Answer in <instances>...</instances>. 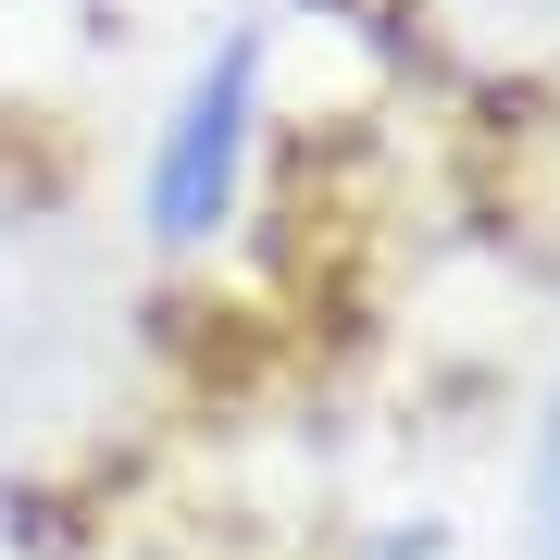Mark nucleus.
I'll return each mask as SVG.
<instances>
[{
  "label": "nucleus",
  "mask_w": 560,
  "mask_h": 560,
  "mask_svg": "<svg viewBox=\"0 0 560 560\" xmlns=\"http://www.w3.org/2000/svg\"><path fill=\"white\" fill-rule=\"evenodd\" d=\"M249 138H261V25H237L200 75H187V101L162 113L150 138V175H138V224L162 249H200L224 237V212H237V175H249Z\"/></svg>",
  "instance_id": "1"
},
{
  "label": "nucleus",
  "mask_w": 560,
  "mask_h": 560,
  "mask_svg": "<svg viewBox=\"0 0 560 560\" xmlns=\"http://www.w3.org/2000/svg\"><path fill=\"white\" fill-rule=\"evenodd\" d=\"M88 374V300H75V249L13 224L0 237V411L50 423L62 386Z\"/></svg>",
  "instance_id": "2"
},
{
  "label": "nucleus",
  "mask_w": 560,
  "mask_h": 560,
  "mask_svg": "<svg viewBox=\"0 0 560 560\" xmlns=\"http://www.w3.org/2000/svg\"><path fill=\"white\" fill-rule=\"evenodd\" d=\"M474 62H560V0H423Z\"/></svg>",
  "instance_id": "3"
},
{
  "label": "nucleus",
  "mask_w": 560,
  "mask_h": 560,
  "mask_svg": "<svg viewBox=\"0 0 560 560\" xmlns=\"http://www.w3.org/2000/svg\"><path fill=\"white\" fill-rule=\"evenodd\" d=\"M536 560H560V399H548V436H536Z\"/></svg>",
  "instance_id": "4"
}]
</instances>
